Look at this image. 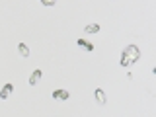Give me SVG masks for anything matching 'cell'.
<instances>
[{
  "instance_id": "obj_1",
  "label": "cell",
  "mask_w": 156,
  "mask_h": 117,
  "mask_svg": "<svg viewBox=\"0 0 156 117\" xmlns=\"http://www.w3.org/2000/svg\"><path fill=\"white\" fill-rule=\"evenodd\" d=\"M140 58V49L136 45H127L121 53V66H133L136 61Z\"/></svg>"
},
{
  "instance_id": "obj_2",
  "label": "cell",
  "mask_w": 156,
  "mask_h": 117,
  "mask_svg": "<svg viewBox=\"0 0 156 117\" xmlns=\"http://www.w3.org/2000/svg\"><path fill=\"white\" fill-rule=\"evenodd\" d=\"M12 92H14V86L12 84H4L2 90H0V100H8Z\"/></svg>"
},
{
  "instance_id": "obj_3",
  "label": "cell",
  "mask_w": 156,
  "mask_h": 117,
  "mask_svg": "<svg viewBox=\"0 0 156 117\" xmlns=\"http://www.w3.org/2000/svg\"><path fill=\"white\" fill-rule=\"evenodd\" d=\"M41 76H43V72L39 70V68H37V70H33V72H31V76H29V86H35L37 82L41 80Z\"/></svg>"
},
{
  "instance_id": "obj_4",
  "label": "cell",
  "mask_w": 156,
  "mask_h": 117,
  "mask_svg": "<svg viewBox=\"0 0 156 117\" xmlns=\"http://www.w3.org/2000/svg\"><path fill=\"white\" fill-rule=\"evenodd\" d=\"M94 96H96V101L100 105H105V92L101 90V88H98V90L94 92Z\"/></svg>"
},
{
  "instance_id": "obj_5",
  "label": "cell",
  "mask_w": 156,
  "mask_h": 117,
  "mask_svg": "<svg viewBox=\"0 0 156 117\" xmlns=\"http://www.w3.org/2000/svg\"><path fill=\"white\" fill-rule=\"evenodd\" d=\"M68 90H55L53 92V98H55V100H68Z\"/></svg>"
},
{
  "instance_id": "obj_6",
  "label": "cell",
  "mask_w": 156,
  "mask_h": 117,
  "mask_svg": "<svg viewBox=\"0 0 156 117\" xmlns=\"http://www.w3.org/2000/svg\"><path fill=\"white\" fill-rule=\"evenodd\" d=\"M76 43H78V47H82V49H84V51H88V53L94 51V45H92V43H88L86 39H78Z\"/></svg>"
},
{
  "instance_id": "obj_7",
  "label": "cell",
  "mask_w": 156,
  "mask_h": 117,
  "mask_svg": "<svg viewBox=\"0 0 156 117\" xmlns=\"http://www.w3.org/2000/svg\"><path fill=\"white\" fill-rule=\"evenodd\" d=\"M18 53H20L23 58H27V57H29V47L26 45V43H18Z\"/></svg>"
},
{
  "instance_id": "obj_8",
  "label": "cell",
  "mask_w": 156,
  "mask_h": 117,
  "mask_svg": "<svg viewBox=\"0 0 156 117\" xmlns=\"http://www.w3.org/2000/svg\"><path fill=\"white\" fill-rule=\"evenodd\" d=\"M84 31L86 33H98L100 31V26H98V23H88V26L84 27Z\"/></svg>"
},
{
  "instance_id": "obj_9",
  "label": "cell",
  "mask_w": 156,
  "mask_h": 117,
  "mask_svg": "<svg viewBox=\"0 0 156 117\" xmlns=\"http://www.w3.org/2000/svg\"><path fill=\"white\" fill-rule=\"evenodd\" d=\"M41 2H43V4H45V6H53V4H55V2H57V0H41Z\"/></svg>"
}]
</instances>
